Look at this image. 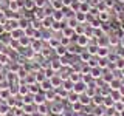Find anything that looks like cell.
<instances>
[{"mask_svg":"<svg viewBox=\"0 0 124 116\" xmlns=\"http://www.w3.org/2000/svg\"><path fill=\"white\" fill-rule=\"evenodd\" d=\"M88 44H90V37L87 34H78L76 36V45L81 46V48H87Z\"/></svg>","mask_w":124,"mask_h":116,"instance_id":"cell-1","label":"cell"},{"mask_svg":"<svg viewBox=\"0 0 124 116\" xmlns=\"http://www.w3.org/2000/svg\"><path fill=\"white\" fill-rule=\"evenodd\" d=\"M46 102V94H45V91H39L34 94V105H42V104H45Z\"/></svg>","mask_w":124,"mask_h":116,"instance_id":"cell-2","label":"cell"},{"mask_svg":"<svg viewBox=\"0 0 124 116\" xmlns=\"http://www.w3.org/2000/svg\"><path fill=\"white\" fill-rule=\"evenodd\" d=\"M85 90H87V84L82 82V80L73 84V91L78 93V94H82V93H85Z\"/></svg>","mask_w":124,"mask_h":116,"instance_id":"cell-3","label":"cell"},{"mask_svg":"<svg viewBox=\"0 0 124 116\" xmlns=\"http://www.w3.org/2000/svg\"><path fill=\"white\" fill-rule=\"evenodd\" d=\"M30 48L33 50L34 53H40L42 51V40L40 39H33V40H31V45H30Z\"/></svg>","mask_w":124,"mask_h":116,"instance_id":"cell-4","label":"cell"},{"mask_svg":"<svg viewBox=\"0 0 124 116\" xmlns=\"http://www.w3.org/2000/svg\"><path fill=\"white\" fill-rule=\"evenodd\" d=\"M51 17H53L54 22H65V15H64V11L62 9H54Z\"/></svg>","mask_w":124,"mask_h":116,"instance_id":"cell-5","label":"cell"},{"mask_svg":"<svg viewBox=\"0 0 124 116\" xmlns=\"http://www.w3.org/2000/svg\"><path fill=\"white\" fill-rule=\"evenodd\" d=\"M62 37L76 39V33H75V28H70V26H64V29H62Z\"/></svg>","mask_w":124,"mask_h":116,"instance_id":"cell-6","label":"cell"},{"mask_svg":"<svg viewBox=\"0 0 124 116\" xmlns=\"http://www.w3.org/2000/svg\"><path fill=\"white\" fill-rule=\"evenodd\" d=\"M102 71H104L102 68L93 67V68H90V76H92L95 80H98V79H101V77H102Z\"/></svg>","mask_w":124,"mask_h":116,"instance_id":"cell-7","label":"cell"},{"mask_svg":"<svg viewBox=\"0 0 124 116\" xmlns=\"http://www.w3.org/2000/svg\"><path fill=\"white\" fill-rule=\"evenodd\" d=\"M9 36H11V39H14V40H19L20 37L25 36V29H22V28H16L14 31H11V33H9Z\"/></svg>","mask_w":124,"mask_h":116,"instance_id":"cell-8","label":"cell"},{"mask_svg":"<svg viewBox=\"0 0 124 116\" xmlns=\"http://www.w3.org/2000/svg\"><path fill=\"white\" fill-rule=\"evenodd\" d=\"M70 80H71L73 84H76V82H79V80H82V73L78 70V71H71L70 73V77H68Z\"/></svg>","mask_w":124,"mask_h":116,"instance_id":"cell-9","label":"cell"},{"mask_svg":"<svg viewBox=\"0 0 124 116\" xmlns=\"http://www.w3.org/2000/svg\"><path fill=\"white\" fill-rule=\"evenodd\" d=\"M50 82H51L53 88H54V90H56V88H61V87H62V82H64V80L61 79V76L54 74V76L51 77V79H50Z\"/></svg>","mask_w":124,"mask_h":116,"instance_id":"cell-10","label":"cell"},{"mask_svg":"<svg viewBox=\"0 0 124 116\" xmlns=\"http://www.w3.org/2000/svg\"><path fill=\"white\" fill-rule=\"evenodd\" d=\"M22 5H23V2H20V0H11V2H9V11L17 13V11L20 9Z\"/></svg>","mask_w":124,"mask_h":116,"instance_id":"cell-11","label":"cell"},{"mask_svg":"<svg viewBox=\"0 0 124 116\" xmlns=\"http://www.w3.org/2000/svg\"><path fill=\"white\" fill-rule=\"evenodd\" d=\"M108 54H110V50H108V46H98V53H96V56H98L99 59H102V57H107Z\"/></svg>","mask_w":124,"mask_h":116,"instance_id":"cell-12","label":"cell"},{"mask_svg":"<svg viewBox=\"0 0 124 116\" xmlns=\"http://www.w3.org/2000/svg\"><path fill=\"white\" fill-rule=\"evenodd\" d=\"M31 40H33L31 37H28V36H23V37L19 39V45H20V48H28V46L31 45Z\"/></svg>","mask_w":124,"mask_h":116,"instance_id":"cell-13","label":"cell"},{"mask_svg":"<svg viewBox=\"0 0 124 116\" xmlns=\"http://www.w3.org/2000/svg\"><path fill=\"white\" fill-rule=\"evenodd\" d=\"M113 79H115V74H113V73H110V71H106V70L102 71V82H106V84H110Z\"/></svg>","mask_w":124,"mask_h":116,"instance_id":"cell-14","label":"cell"},{"mask_svg":"<svg viewBox=\"0 0 124 116\" xmlns=\"http://www.w3.org/2000/svg\"><path fill=\"white\" fill-rule=\"evenodd\" d=\"M98 19H99V22H101V23H104V22H108V19H110V13H108L107 9H104V11H99V14H98Z\"/></svg>","mask_w":124,"mask_h":116,"instance_id":"cell-15","label":"cell"},{"mask_svg":"<svg viewBox=\"0 0 124 116\" xmlns=\"http://www.w3.org/2000/svg\"><path fill=\"white\" fill-rule=\"evenodd\" d=\"M54 53H56L59 57H64V56H67V54H68V48H67V46H64V45H59L56 50H54Z\"/></svg>","mask_w":124,"mask_h":116,"instance_id":"cell-16","label":"cell"},{"mask_svg":"<svg viewBox=\"0 0 124 116\" xmlns=\"http://www.w3.org/2000/svg\"><path fill=\"white\" fill-rule=\"evenodd\" d=\"M31 26V22L28 20V17H22V19H19V28H22V29H28Z\"/></svg>","mask_w":124,"mask_h":116,"instance_id":"cell-17","label":"cell"},{"mask_svg":"<svg viewBox=\"0 0 124 116\" xmlns=\"http://www.w3.org/2000/svg\"><path fill=\"white\" fill-rule=\"evenodd\" d=\"M34 17H36V20H44V19L46 17V13L44 8H36V14H34Z\"/></svg>","mask_w":124,"mask_h":116,"instance_id":"cell-18","label":"cell"},{"mask_svg":"<svg viewBox=\"0 0 124 116\" xmlns=\"http://www.w3.org/2000/svg\"><path fill=\"white\" fill-rule=\"evenodd\" d=\"M75 17H76L78 23H85V20L88 19V15L85 13H82V11H78V13H75Z\"/></svg>","mask_w":124,"mask_h":116,"instance_id":"cell-19","label":"cell"},{"mask_svg":"<svg viewBox=\"0 0 124 116\" xmlns=\"http://www.w3.org/2000/svg\"><path fill=\"white\" fill-rule=\"evenodd\" d=\"M102 105L106 107V108H113L115 101L112 99V96H110V94H108V96H104V102H102Z\"/></svg>","mask_w":124,"mask_h":116,"instance_id":"cell-20","label":"cell"},{"mask_svg":"<svg viewBox=\"0 0 124 116\" xmlns=\"http://www.w3.org/2000/svg\"><path fill=\"white\" fill-rule=\"evenodd\" d=\"M34 76H36V82H37V84H42V82L46 79L44 70H39V71H36V73H34Z\"/></svg>","mask_w":124,"mask_h":116,"instance_id":"cell-21","label":"cell"},{"mask_svg":"<svg viewBox=\"0 0 124 116\" xmlns=\"http://www.w3.org/2000/svg\"><path fill=\"white\" fill-rule=\"evenodd\" d=\"M53 23H54V20H53V17H51V15H46V17L44 19V20H42V26H45V28L51 29Z\"/></svg>","mask_w":124,"mask_h":116,"instance_id":"cell-22","label":"cell"},{"mask_svg":"<svg viewBox=\"0 0 124 116\" xmlns=\"http://www.w3.org/2000/svg\"><path fill=\"white\" fill-rule=\"evenodd\" d=\"M79 102L82 104L84 107H87L88 104L92 102V98H90V96H87V94H85V93H82V94H79Z\"/></svg>","mask_w":124,"mask_h":116,"instance_id":"cell-23","label":"cell"},{"mask_svg":"<svg viewBox=\"0 0 124 116\" xmlns=\"http://www.w3.org/2000/svg\"><path fill=\"white\" fill-rule=\"evenodd\" d=\"M59 45H61V39H57V37H51V39L48 40V46H50L51 50H56Z\"/></svg>","mask_w":124,"mask_h":116,"instance_id":"cell-24","label":"cell"},{"mask_svg":"<svg viewBox=\"0 0 124 116\" xmlns=\"http://www.w3.org/2000/svg\"><path fill=\"white\" fill-rule=\"evenodd\" d=\"M50 111H51V113L53 115H62V113H64V107H62L61 105V104H54V105L51 107V110H50Z\"/></svg>","mask_w":124,"mask_h":116,"instance_id":"cell-25","label":"cell"},{"mask_svg":"<svg viewBox=\"0 0 124 116\" xmlns=\"http://www.w3.org/2000/svg\"><path fill=\"white\" fill-rule=\"evenodd\" d=\"M108 87H110V90H119V88L123 87L121 79H113L110 84H108Z\"/></svg>","mask_w":124,"mask_h":116,"instance_id":"cell-26","label":"cell"},{"mask_svg":"<svg viewBox=\"0 0 124 116\" xmlns=\"http://www.w3.org/2000/svg\"><path fill=\"white\" fill-rule=\"evenodd\" d=\"M67 99H68V102L70 104H75V102H79V94L75 91H70L68 93V96H67Z\"/></svg>","mask_w":124,"mask_h":116,"instance_id":"cell-27","label":"cell"},{"mask_svg":"<svg viewBox=\"0 0 124 116\" xmlns=\"http://www.w3.org/2000/svg\"><path fill=\"white\" fill-rule=\"evenodd\" d=\"M92 102L95 104L96 107L102 105V102H104V96H102V94H95V96L92 98Z\"/></svg>","mask_w":124,"mask_h":116,"instance_id":"cell-28","label":"cell"},{"mask_svg":"<svg viewBox=\"0 0 124 116\" xmlns=\"http://www.w3.org/2000/svg\"><path fill=\"white\" fill-rule=\"evenodd\" d=\"M96 44H98V46H110V45H108V37L104 36V34H102L101 37H98Z\"/></svg>","mask_w":124,"mask_h":116,"instance_id":"cell-29","label":"cell"},{"mask_svg":"<svg viewBox=\"0 0 124 116\" xmlns=\"http://www.w3.org/2000/svg\"><path fill=\"white\" fill-rule=\"evenodd\" d=\"M40 90L42 91H48V90H53V85L50 82V79H45L44 82L40 84Z\"/></svg>","mask_w":124,"mask_h":116,"instance_id":"cell-30","label":"cell"},{"mask_svg":"<svg viewBox=\"0 0 124 116\" xmlns=\"http://www.w3.org/2000/svg\"><path fill=\"white\" fill-rule=\"evenodd\" d=\"M50 67H51L54 71H59V70L62 68V62H61V59H56V60H51V64H50Z\"/></svg>","mask_w":124,"mask_h":116,"instance_id":"cell-31","label":"cell"},{"mask_svg":"<svg viewBox=\"0 0 124 116\" xmlns=\"http://www.w3.org/2000/svg\"><path fill=\"white\" fill-rule=\"evenodd\" d=\"M36 111H39L42 116H46L48 115V107H46V104H42V105H37V108H36Z\"/></svg>","mask_w":124,"mask_h":116,"instance_id":"cell-32","label":"cell"},{"mask_svg":"<svg viewBox=\"0 0 124 116\" xmlns=\"http://www.w3.org/2000/svg\"><path fill=\"white\" fill-rule=\"evenodd\" d=\"M108 65H110V60H108L107 57H102V59H99V60H98V67H99V68H102V70H106Z\"/></svg>","mask_w":124,"mask_h":116,"instance_id":"cell-33","label":"cell"},{"mask_svg":"<svg viewBox=\"0 0 124 116\" xmlns=\"http://www.w3.org/2000/svg\"><path fill=\"white\" fill-rule=\"evenodd\" d=\"M11 111V107L6 104V101L3 104H0V115H8Z\"/></svg>","mask_w":124,"mask_h":116,"instance_id":"cell-34","label":"cell"},{"mask_svg":"<svg viewBox=\"0 0 124 116\" xmlns=\"http://www.w3.org/2000/svg\"><path fill=\"white\" fill-rule=\"evenodd\" d=\"M92 57H93V56H92V54H90V53L87 51V50H85V51H82V53H81V60H82V62H85V64H87V62L90 60Z\"/></svg>","mask_w":124,"mask_h":116,"instance_id":"cell-35","label":"cell"},{"mask_svg":"<svg viewBox=\"0 0 124 116\" xmlns=\"http://www.w3.org/2000/svg\"><path fill=\"white\" fill-rule=\"evenodd\" d=\"M30 93V87L28 85H19V94L20 96H25Z\"/></svg>","mask_w":124,"mask_h":116,"instance_id":"cell-36","label":"cell"},{"mask_svg":"<svg viewBox=\"0 0 124 116\" xmlns=\"http://www.w3.org/2000/svg\"><path fill=\"white\" fill-rule=\"evenodd\" d=\"M87 51L92 54V56H96V53H98V44H95V45H90L88 44L87 46Z\"/></svg>","mask_w":124,"mask_h":116,"instance_id":"cell-37","label":"cell"},{"mask_svg":"<svg viewBox=\"0 0 124 116\" xmlns=\"http://www.w3.org/2000/svg\"><path fill=\"white\" fill-rule=\"evenodd\" d=\"M51 6H53V9H62L64 3H62V0H51Z\"/></svg>","mask_w":124,"mask_h":116,"instance_id":"cell-38","label":"cell"},{"mask_svg":"<svg viewBox=\"0 0 124 116\" xmlns=\"http://www.w3.org/2000/svg\"><path fill=\"white\" fill-rule=\"evenodd\" d=\"M44 71H45V76H46V79H51V77L56 74V71L51 68V67H46V68H44Z\"/></svg>","mask_w":124,"mask_h":116,"instance_id":"cell-39","label":"cell"},{"mask_svg":"<svg viewBox=\"0 0 124 116\" xmlns=\"http://www.w3.org/2000/svg\"><path fill=\"white\" fill-rule=\"evenodd\" d=\"M25 82H26V85L36 84V76H34V73H30V74L25 77Z\"/></svg>","mask_w":124,"mask_h":116,"instance_id":"cell-40","label":"cell"},{"mask_svg":"<svg viewBox=\"0 0 124 116\" xmlns=\"http://www.w3.org/2000/svg\"><path fill=\"white\" fill-rule=\"evenodd\" d=\"M79 11H82V13H85V14H88V13H90V3H85V2H81V8H79Z\"/></svg>","mask_w":124,"mask_h":116,"instance_id":"cell-41","label":"cell"},{"mask_svg":"<svg viewBox=\"0 0 124 116\" xmlns=\"http://www.w3.org/2000/svg\"><path fill=\"white\" fill-rule=\"evenodd\" d=\"M23 6H25L26 9H34V8H36L34 0H23Z\"/></svg>","mask_w":124,"mask_h":116,"instance_id":"cell-42","label":"cell"},{"mask_svg":"<svg viewBox=\"0 0 124 116\" xmlns=\"http://www.w3.org/2000/svg\"><path fill=\"white\" fill-rule=\"evenodd\" d=\"M119 40H121V37H116V36H112L108 37V45H118Z\"/></svg>","mask_w":124,"mask_h":116,"instance_id":"cell-43","label":"cell"},{"mask_svg":"<svg viewBox=\"0 0 124 116\" xmlns=\"http://www.w3.org/2000/svg\"><path fill=\"white\" fill-rule=\"evenodd\" d=\"M82 104H81V102H75V104H71V110L73 111H75V113H78V111H79V110H82Z\"/></svg>","mask_w":124,"mask_h":116,"instance_id":"cell-44","label":"cell"},{"mask_svg":"<svg viewBox=\"0 0 124 116\" xmlns=\"http://www.w3.org/2000/svg\"><path fill=\"white\" fill-rule=\"evenodd\" d=\"M36 8H45L46 6V0H34Z\"/></svg>","mask_w":124,"mask_h":116,"instance_id":"cell-45","label":"cell"},{"mask_svg":"<svg viewBox=\"0 0 124 116\" xmlns=\"http://www.w3.org/2000/svg\"><path fill=\"white\" fill-rule=\"evenodd\" d=\"M70 40H71V39H68V37H62V39H61V45L68 46V45H70Z\"/></svg>","mask_w":124,"mask_h":116,"instance_id":"cell-46","label":"cell"},{"mask_svg":"<svg viewBox=\"0 0 124 116\" xmlns=\"http://www.w3.org/2000/svg\"><path fill=\"white\" fill-rule=\"evenodd\" d=\"M19 46V40H14V39H11L9 42V48H17Z\"/></svg>","mask_w":124,"mask_h":116,"instance_id":"cell-47","label":"cell"},{"mask_svg":"<svg viewBox=\"0 0 124 116\" xmlns=\"http://www.w3.org/2000/svg\"><path fill=\"white\" fill-rule=\"evenodd\" d=\"M71 2H73V0H62V3H64V8H70Z\"/></svg>","mask_w":124,"mask_h":116,"instance_id":"cell-48","label":"cell"},{"mask_svg":"<svg viewBox=\"0 0 124 116\" xmlns=\"http://www.w3.org/2000/svg\"><path fill=\"white\" fill-rule=\"evenodd\" d=\"M31 116H42V115L39 113V111H33V113H31Z\"/></svg>","mask_w":124,"mask_h":116,"instance_id":"cell-49","label":"cell"},{"mask_svg":"<svg viewBox=\"0 0 124 116\" xmlns=\"http://www.w3.org/2000/svg\"><path fill=\"white\" fill-rule=\"evenodd\" d=\"M3 67H5V65H3V64H2V62H0V73H2V71H3Z\"/></svg>","mask_w":124,"mask_h":116,"instance_id":"cell-50","label":"cell"},{"mask_svg":"<svg viewBox=\"0 0 124 116\" xmlns=\"http://www.w3.org/2000/svg\"><path fill=\"white\" fill-rule=\"evenodd\" d=\"M118 115H119V116H124V108H123V110H121V111H119V113H118Z\"/></svg>","mask_w":124,"mask_h":116,"instance_id":"cell-51","label":"cell"},{"mask_svg":"<svg viewBox=\"0 0 124 116\" xmlns=\"http://www.w3.org/2000/svg\"><path fill=\"white\" fill-rule=\"evenodd\" d=\"M22 116H31V115H28V113H23V115H22Z\"/></svg>","mask_w":124,"mask_h":116,"instance_id":"cell-52","label":"cell"},{"mask_svg":"<svg viewBox=\"0 0 124 116\" xmlns=\"http://www.w3.org/2000/svg\"><path fill=\"white\" fill-rule=\"evenodd\" d=\"M112 116H119V115H118V113H116V115H112Z\"/></svg>","mask_w":124,"mask_h":116,"instance_id":"cell-53","label":"cell"},{"mask_svg":"<svg viewBox=\"0 0 124 116\" xmlns=\"http://www.w3.org/2000/svg\"><path fill=\"white\" fill-rule=\"evenodd\" d=\"M0 116H6V115H0Z\"/></svg>","mask_w":124,"mask_h":116,"instance_id":"cell-54","label":"cell"},{"mask_svg":"<svg viewBox=\"0 0 124 116\" xmlns=\"http://www.w3.org/2000/svg\"><path fill=\"white\" fill-rule=\"evenodd\" d=\"M123 8H124V2H123Z\"/></svg>","mask_w":124,"mask_h":116,"instance_id":"cell-55","label":"cell"},{"mask_svg":"<svg viewBox=\"0 0 124 116\" xmlns=\"http://www.w3.org/2000/svg\"><path fill=\"white\" fill-rule=\"evenodd\" d=\"M9 2H11V0H9Z\"/></svg>","mask_w":124,"mask_h":116,"instance_id":"cell-56","label":"cell"},{"mask_svg":"<svg viewBox=\"0 0 124 116\" xmlns=\"http://www.w3.org/2000/svg\"><path fill=\"white\" fill-rule=\"evenodd\" d=\"M61 116H62V115H61Z\"/></svg>","mask_w":124,"mask_h":116,"instance_id":"cell-57","label":"cell"}]
</instances>
